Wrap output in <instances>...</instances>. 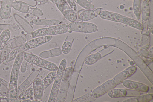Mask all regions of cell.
I'll return each instance as SVG.
<instances>
[{"instance_id":"obj_1","label":"cell","mask_w":153,"mask_h":102,"mask_svg":"<svg viewBox=\"0 0 153 102\" xmlns=\"http://www.w3.org/2000/svg\"><path fill=\"white\" fill-rule=\"evenodd\" d=\"M103 19L120 22L138 30L144 28L143 25L139 22L120 14L106 10H102L99 14Z\"/></svg>"},{"instance_id":"obj_2","label":"cell","mask_w":153,"mask_h":102,"mask_svg":"<svg viewBox=\"0 0 153 102\" xmlns=\"http://www.w3.org/2000/svg\"><path fill=\"white\" fill-rule=\"evenodd\" d=\"M68 25L66 24H59L38 29L32 33L33 38L48 35H55L64 34L68 31Z\"/></svg>"},{"instance_id":"obj_3","label":"cell","mask_w":153,"mask_h":102,"mask_svg":"<svg viewBox=\"0 0 153 102\" xmlns=\"http://www.w3.org/2000/svg\"><path fill=\"white\" fill-rule=\"evenodd\" d=\"M66 65V60L65 59H63L60 62L57 70L56 77L52 86L48 102H55L56 100Z\"/></svg>"},{"instance_id":"obj_4","label":"cell","mask_w":153,"mask_h":102,"mask_svg":"<svg viewBox=\"0 0 153 102\" xmlns=\"http://www.w3.org/2000/svg\"><path fill=\"white\" fill-rule=\"evenodd\" d=\"M24 59L27 62L50 71H56L58 67L55 64L48 61L35 54L24 53Z\"/></svg>"},{"instance_id":"obj_5","label":"cell","mask_w":153,"mask_h":102,"mask_svg":"<svg viewBox=\"0 0 153 102\" xmlns=\"http://www.w3.org/2000/svg\"><path fill=\"white\" fill-rule=\"evenodd\" d=\"M68 28L71 31L90 33L95 32L97 29V25L88 22H74L70 23Z\"/></svg>"},{"instance_id":"obj_6","label":"cell","mask_w":153,"mask_h":102,"mask_svg":"<svg viewBox=\"0 0 153 102\" xmlns=\"http://www.w3.org/2000/svg\"><path fill=\"white\" fill-rule=\"evenodd\" d=\"M20 66L13 64L11 71L9 87L11 98L16 99L18 96L17 81Z\"/></svg>"},{"instance_id":"obj_7","label":"cell","mask_w":153,"mask_h":102,"mask_svg":"<svg viewBox=\"0 0 153 102\" xmlns=\"http://www.w3.org/2000/svg\"><path fill=\"white\" fill-rule=\"evenodd\" d=\"M56 5L58 9L68 21L73 22L76 20L77 18L76 13L65 0H60Z\"/></svg>"},{"instance_id":"obj_8","label":"cell","mask_w":153,"mask_h":102,"mask_svg":"<svg viewBox=\"0 0 153 102\" xmlns=\"http://www.w3.org/2000/svg\"><path fill=\"white\" fill-rule=\"evenodd\" d=\"M51 35L38 37L33 39L19 47L21 52L38 47L50 41L52 38Z\"/></svg>"},{"instance_id":"obj_9","label":"cell","mask_w":153,"mask_h":102,"mask_svg":"<svg viewBox=\"0 0 153 102\" xmlns=\"http://www.w3.org/2000/svg\"><path fill=\"white\" fill-rule=\"evenodd\" d=\"M108 95L112 98L136 97L141 95V92L132 89H113L108 92Z\"/></svg>"},{"instance_id":"obj_10","label":"cell","mask_w":153,"mask_h":102,"mask_svg":"<svg viewBox=\"0 0 153 102\" xmlns=\"http://www.w3.org/2000/svg\"><path fill=\"white\" fill-rule=\"evenodd\" d=\"M117 85L113 79L108 80L95 89L92 94L95 98H99L114 89Z\"/></svg>"},{"instance_id":"obj_11","label":"cell","mask_w":153,"mask_h":102,"mask_svg":"<svg viewBox=\"0 0 153 102\" xmlns=\"http://www.w3.org/2000/svg\"><path fill=\"white\" fill-rule=\"evenodd\" d=\"M137 69V68L134 66L128 67L115 76L112 79L117 85H118L133 74Z\"/></svg>"},{"instance_id":"obj_12","label":"cell","mask_w":153,"mask_h":102,"mask_svg":"<svg viewBox=\"0 0 153 102\" xmlns=\"http://www.w3.org/2000/svg\"><path fill=\"white\" fill-rule=\"evenodd\" d=\"M126 87L140 92H147L149 89V87L143 83L130 80H125L122 82Z\"/></svg>"},{"instance_id":"obj_13","label":"cell","mask_w":153,"mask_h":102,"mask_svg":"<svg viewBox=\"0 0 153 102\" xmlns=\"http://www.w3.org/2000/svg\"><path fill=\"white\" fill-rule=\"evenodd\" d=\"M14 0H2L0 8V17L6 20L10 15L11 8Z\"/></svg>"},{"instance_id":"obj_14","label":"cell","mask_w":153,"mask_h":102,"mask_svg":"<svg viewBox=\"0 0 153 102\" xmlns=\"http://www.w3.org/2000/svg\"><path fill=\"white\" fill-rule=\"evenodd\" d=\"M33 88L34 98L36 99H42L44 89L41 79L37 78L34 80L33 83Z\"/></svg>"},{"instance_id":"obj_15","label":"cell","mask_w":153,"mask_h":102,"mask_svg":"<svg viewBox=\"0 0 153 102\" xmlns=\"http://www.w3.org/2000/svg\"><path fill=\"white\" fill-rule=\"evenodd\" d=\"M14 16L16 22L26 32L32 33L33 31V27L22 17L16 14H14Z\"/></svg>"},{"instance_id":"obj_16","label":"cell","mask_w":153,"mask_h":102,"mask_svg":"<svg viewBox=\"0 0 153 102\" xmlns=\"http://www.w3.org/2000/svg\"><path fill=\"white\" fill-rule=\"evenodd\" d=\"M33 24L43 26H53L60 24L61 22L56 19H34L32 20Z\"/></svg>"},{"instance_id":"obj_17","label":"cell","mask_w":153,"mask_h":102,"mask_svg":"<svg viewBox=\"0 0 153 102\" xmlns=\"http://www.w3.org/2000/svg\"><path fill=\"white\" fill-rule=\"evenodd\" d=\"M78 17L80 20L87 21L95 17V15L94 11L92 10H82L79 11Z\"/></svg>"},{"instance_id":"obj_18","label":"cell","mask_w":153,"mask_h":102,"mask_svg":"<svg viewBox=\"0 0 153 102\" xmlns=\"http://www.w3.org/2000/svg\"><path fill=\"white\" fill-rule=\"evenodd\" d=\"M62 53V49L55 48L49 50L41 52L39 54V57L43 59L59 56Z\"/></svg>"},{"instance_id":"obj_19","label":"cell","mask_w":153,"mask_h":102,"mask_svg":"<svg viewBox=\"0 0 153 102\" xmlns=\"http://www.w3.org/2000/svg\"><path fill=\"white\" fill-rule=\"evenodd\" d=\"M12 7L16 10L22 13H27L30 10L29 5L19 1L13 2Z\"/></svg>"},{"instance_id":"obj_20","label":"cell","mask_w":153,"mask_h":102,"mask_svg":"<svg viewBox=\"0 0 153 102\" xmlns=\"http://www.w3.org/2000/svg\"><path fill=\"white\" fill-rule=\"evenodd\" d=\"M141 16L143 20H148L150 14L149 3L148 0H144L142 4Z\"/></svg>"},{"instance_id":"obj_21","label":"cell","mask_w":153,"mask_h":102,"mask_svg":"<svg viewBox=\"0 0 153 102\" xmlns=\"http://www.w3.org/2000/svg\"><path fill=\"white\" fill-rule=\"evenodd\" d=\"M11 36V33L8 29L3 31L0 35V50L4 48L9 40Z\"/></svg>"},{"instance_id":"obj_22","label":"cell","mask_w":153,"mask_h":102,"mask_svg":"<svg viewBox=\"0 0 153 102\" xmlns=\"http://www.w3.org/2000/svg\"><path fill=\"white\" fill-rule=\"evenodd\" d=\"M57 72L52 71L42 80L44 89L54 81Z\"/></svg>"},{"instance_id":"obj_23","label":"cell","mask_w":153,"mask_h":102,"mask_svg":"<svg viewBox=\"0 0 153 102\" xmlns=\"http://www.w3.org/2000/svg\"><path fill=\"white\" fill-rule=\"evenodd\" d=\"M33 95V89L32 87H30L20 94L17 98L20 100L23 101L30 98Z\"/></svg>"},{"instance_id":"obj_24","label":"cell","mask_w":153,"mask_h":102,"mask_svg":"<svg viewBox=\"0 0 153 102\" xmlns=\"http://www.w3.org/2000/svg\"><path fill=\"white\" fill-rule=\"evenodd\" d=\"M141 0H133V9L134 13L138 19L140 18L141 13Z\"/></svg>"},{"instance_id":"obj_25","label":"cell","mask_w":153,"mask_h":102,"mask_svg":"<svg viewBox=\"0 0 153 102\" xmlns=\"http://www.w3.org/2000/svg\"><path fill=\"white\" fill-rule=\"evenodd\" d=\"M101 57L99 53H96L88 56L85 59V63L87 65H91L97 62Z\"/></svg>"},{"instance_id":"obj_26","label":"cell","mask_w":153,"mask_h":102,"mask_svg":"<svg viewBox=\"0 0 153 102\" xmlns=\"http://www.w3.org/2000/svg\"><path fill=\"white\" fill-rule=\"evenodd\" d=\"M96 98L94 97L91 93H88L82 96L73 100V102H89L95 101Z\"/></svg>"},{"instance_id":"obj_27","label":"cell","mask_w":153,"mask_h":102,"mask_svg":"<svg viewBox=\"0 0 153 102\" xmlns=\"http://www.w3.org/2000/svg\"><path fill=\"white\" fill-rule=\"evenodd\" d=\"M74 1L75 3L86 10H92L94 8V5L88 1V0H74Z\"/></svg>"},{"instance_id":"obj_28","label":"cell","mask_w":153,"mask_h":102,"mask_svg":"<svg viewBox=\"0 0 153 102\" xmlns=\"http://www.w3.org/2000/svg\"><path fill=\"white\" fill-rule=\"evenodd\" d=\"M138 102H149L153 99L152 94H149L137 97Z\"/></svg>"},{"instance_id":"obj_29","label":"cell","mask_w":153,"mask_h":102,"mask_svg":"<svg viewBox=\"0 0 153 102\" xmlns=\"http://www.w3.org/2000/svg\"><path fill=\"white\" fill-rule=\"evenodd\" d=\"M72 44L69 41H65L63 43L62 48V53L64 54H67L71 51Z\"/></svg>"},{"instance_id":"obj_30","label":"cell","mask_w":153,"mask_h":102,"mask_svg":"<svg viewBox=\"0 0 153 102\" xmlns=\"http://www.w3.org/2000/svg\"><path fill=\"white\" fill-rule=\"evenodd\" d=\"M30 85V82L28 80L25 81L17 89L18 95L27 89Z\"/></svg>"},{"instance_id":"obj_31","label":"cell","mask_w":153,"mask_h":102,"mask_svg":"<svg viewBox=\"0 0 153 102\" xmlns=\"http://www.w3.org/2000/svg\"><path fill=\"white\" fill-rule=\"evenodd\" d=\"M10 50L9 48H4L0 57V63L3 62L7 56L10 53Z\"/></svg>"},{"instance_id":"obj_32","label":"cell","mask_w":153,"mask_h":102,"mask_svg":"<svg viewBox=\"0 0 153 102\" xmlns=\"http://www.w3.org/2000/svg\"><path fill=\"white\" fill-rule=\"evenodd\" d=\"M15 1L22 2L31 7H35L37 4V1L35 0H15Z\"/></svg>"},{"instance_id":"obj_33","label":"cell","mask_w":153,"mask_h":102,"mask_svg":"<svg viewBox=\"0 0 153 102\" xmlns=\"http://www.w3.org/2000/svg\"><path fill=\"white\" fill-rule=\"evenodd\" d=\"M32 14L36 17H41L43 15L42 10L38 8H33L32 11Z\"/></svg>"},{"instance_id":"obj_34","label":"cell","mask_w":153,"mask_h":102,"mask_svg":"<svg viewBox=\"0 0 153 102\" xmlns=\"http://www.w3.org/2000/svg\"><path fill=\"white\" fill-rule=\"evenodd\" d=\"M70 7L75 12L77 11V7L74 0H66Z\"/></svg>"},{"instance_id":"obj_35","label":"cell","mask_w":153,"mask_h":102,"mask_svg":"<svg viewBox=\"0 0 153 102\" xmlns=\"http://www.w3.org/2000/svg\"><path fill=\"white\" fill-rule=\"evenodd\" d=\"M134 97L124 100L123 102H138L137 97Z\"/></svg>"},{"instance_id":"obj_36","label":"cell","mask_w":153,"mask_h":102,"mask_svg":"<svg viewBox=\"0 0 153 102\" xmlns=\"http://www.w3.org/2000/svg\"><path fill=\"white\" fill-rule=\"evenodd\" d=\"M94 11L95 14V17H96L98 14L99 15L101 11V9L100 8H98Z\"/></svg>"},{"instance_id":"obj_37","label":"cell","mask_w":153,"mask_h":102,"mask_svg":"<svg viewBox=\"0 0 153 102\" xmlns=\"http://www.w3.org/2000/svg\"><path fill=\"white\" fill-rule=\"evenodd\" d=\"M7 101L8 102H20V101L19 100H17L15 99H7Z\"/></svg>"},{"instance_id":"obj_38","label":"cell","mask_w":153,"mask_h":102,"mask_svg":"<svg viewBox=\"0 0 153 102\" xmlns=\"http://www.w3.org/2000/svg\"><path fill=\"white\" fill-rule=\"evenodd\" d=\"M37 1L38 2H43V3H46L47 2H49L50 0H35Z\"/></svg>"},{"instance_id":"obj_39","label":"cell","mask_w":153,"mask_h":102,"mask_svg":"<svg viewBox=\"0 0 153 102\" xmlns=\"http://www.w3.org/2000/svg\"><path fill=\"white\" fill-rule=\"evenodd\" d=\"M50 1H51L53 3L56 4L59 2L60 0H49Z\"/></svg>"},{"instance_id":"obj_40","label":"cell","mask_w":153,"mask_h":102,"mask_svg":"<svg viewBox=\"0 0 153 102\" xmlns=\"http://www.w3.org/2000/svg\"><path fill=\"white\" fill-rule=\"evenodd\" d=\"M94 0H88V1L90 2V3H91L93 2Z\"/></svg>"},{"instance_id":"obj_41","label":"cell","mask_w":153,"mask_h":102,"mask_svg":"<svg viewBox=\"0 0 153 102\" xmlns=\"http://www.w3.org/2000/svg\"><path fill=\"white\" fill-rule=\"evenodd\" d=\"M1 4H2V1H0V6L1 5Z\"/></svg>"}]
</instances>
